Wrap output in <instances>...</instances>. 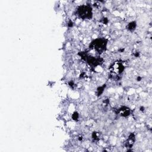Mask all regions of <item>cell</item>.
Segmentation results:
<instances>
[{"mask_svg": "<svg viewBox=\"0 0 152 152\" xmlns=\"http://www.w3.org/2000/svg\"><path fill=\"white\" fill-rule=\"evenodd\" d=\"M141 80V78H140V77L137 78V80Z\"/></svg>", "mask_w": 152, "mask_h": 152, "instance_id": "obj_12", "label": "cell"}, {"mask_svg": "<svg viewBox=\"0 0 152 152\" xmlns=\"http://www.w3.org/2000/svg\"><path fill=\"white\" fill-rule=\"evenodd\" d=\"M135 141V136L134 134H131L128 137V139L125 141V146L128 148H131L134 145V142Z\"/></svg>", "mask_w": 152, "mask_h": 152, "instance_id": "obj_6", "label": "cell"}, {"mask_svg": "<svg viewBox=\"0 0 152 152\" xmlns=\"http://www.w3.org/2000/svg\"><path fill=\"white\" fill-rule=\"evenodd\" d=\"M144 110H145V108H144V107L140 108V110H141V111H144Z\"/></svg>", "mask_w": 152, "mask_h": 152, "instance_id": "obj_11", "label": "cell"}, {"mask_svg": "<svg viewBox=\"0 0 152 152\" xmlns=\"http://www.w3.org/2000/svg\"><path fill=\"white\" fill-rule=\"evenodd\" d=\"M106 85H103L102 87H99L98 89V96H100V94H101L103 92V90L105 88Z\"/></svg>", "mask_w": 152, "mask_h": 152, "instance_id": "obj_8", "label": "cell"}, {"mask_svg": "<svg viewBox=\"0 0 152 152\" xmlns=\"http://www.w3.org/2000/svg\"><path fill=\"white\" fill-rule=\"evenodd\" d=\"M73 22L72 21H70V22H69V23H68V26L69 27H72L73 26Z\"/></svg>", "mask_w": 152, "mask_h": 152, "instance_id": "obj_10", "label": "cell"}, {"mask_svg": "<svg viewBox=\"0 0 152 152\" xmlns=\"http://www.w3.org/2000/svg\"><path fill=\"white\" fill-rule=\"evenodd\" d=\"M79 55L83 59L86 61L92 67H96L100 65L103 62L102 59L100 58H95V57L88 56L87 53L81 52L79 53Z\"/></svg>", "mask_w": 152, "mask_h": 152, "instance_id": "obj_3", "label": "cell"}, {"mask_svg": "<svg viewBox=\"0 0 152 152\" xmlns=\"http://www.w3.org/2000/svg\"><path fill=\"white\" fill-rule=\"evenodd\" d=\"M77 15L83 20L91 19L93 16L92 8L89 5H81L78 7Z\"/></svg>", "mask_w": 152, "mask_h": 152, "instance_id": "obj_1", "label": "cell"}, {"mask_svg": "<svg viewBox=\"0 0 152 152\" xmlns=\"http://www.w3.org/2000/svg\"><path fill=\"white\" fill-rule=\"evenodd\" d=\"M106 46H107V40L105 39L98 38L92 41L89 47L90 49H94L100 54L106 50Z\"/></svg>", "mask_w": 152, "mask_h": 152, "instance_id": "obj_2", "label": "cell"}, {"mask_svg": "<svg viewBox=\"0 0 152 152\" xmlns=\"http://www.w3.org/2000/svg\"><path fill=\"white\" fill-rule=\"evenodd\" d=\"M73 119L74 120H77L78 118V114L77 112H74L73 115Z\"/></svg>", "mask_w": 152, "mask_h": 152, "instance_id": "obj_9", "label": "cell"}, {"mask_svg": "<svg viewBox=\"0 0 152 152\" xmlns=\"http://www.w3.org/2000/svg\"><path fill=\"white\" fill-rule=\"evenodd\" d=\"M118 114L124 117H127L130 114V109L125 106H122L118 110Z\"/></svg>", "mask_w": 152, "mask_h": 152, "instance_id": "obj_5", "label": "cell"}, {"mask_svg": "<svg viewBox=\"0 0 152 152\" xmlns=\"http://www.w3.org/2000/svg\"><path fill=\"white\" fill-rule=\"evenodd\" d=\"M136 26H137V25H136L135 21H132V22L130 23L129 24L127 25V29L128 30L133 31L135 30Z\"/></svg>", "mask_w": 152, "mask_h": 152, "instance_id": "obj_7", "label": "cell"}, {"mask_svg": "<svg viewBox=\"0 0 152 152\" xmlns=\"http://www.w3.org/2000/svg\"><path fill=\"white\" fill-rule=\"evenodd\" d=\"M124 70V66L122 64V63L119 61L115 62L110 66V70L113 74L118 75L122 73Z\"/></svg>", "mask_w": 152, "mask_h": 152, "instance_id": "obj_4", "label": "cell"}]
</instances>
